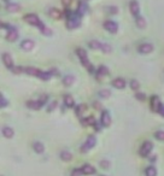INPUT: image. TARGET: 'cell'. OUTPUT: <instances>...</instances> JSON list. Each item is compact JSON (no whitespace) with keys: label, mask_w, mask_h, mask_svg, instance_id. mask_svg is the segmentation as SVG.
I'll return each mask as SVG.
<instances>
[{"label":"cell","mask_w":164,"mask_h":176,"mask_svg":"<svg viewBox=\"0 0 164 176\" xmlns=\"http://www.w3.org/2000/svg\"><path fill=\"white\" fill-rule=\"evenodd\" d=\"M112 86L115 87V88H118V89H123V88L125 87V81L123 80V78H115L114 81H112Z\"/></svg>","instance_id":"obj_13"},{"label":"cell","mask_w":164,"mask_h":176,"mask_svg":"<svg viewBox=\"0 0 164 176\" xmlns=\"http://www.w3.org/2000/svg\"><path fill=\"white\" fill-rule=\"evenodd\" d=\"M24 21L27 23L31 24V25H36V27H39V24L41 23V21L39 19V17L36 15H34V13H29V15L24 16Z\"/></svg>","instance_id":"obj_5"},{"label":"cell","mask_w":164,"mask_h":176,"mask_svg":"<svg viewBox=\"0 0 164 176\" xmlns=\"http://www.w3.org/2000/svg\"><path fill=\"white\" fill-rule=\"evenodd\" d=\"M27 106L29 107V109H31V110H39L41 106H42V104L38 100V101H35V100H30V101H28L27 103Z\"/></svg>","instance_id":"obj_17"},{"label":"cell","mask_w":164,"mask_h":176,"mask_svg":"<svg viewBox=\"0 0 164 176\" xmlns=\"http://www.w3.org/2000/svg\"><path fill=\"white\" fill-rule=\"evenodd\" d=\"M130 88H132V89H134V91H138L139 88H140L139 82H138L137 80H132V81H130Z\"/></svg>","instance_id":"obj_35"},{"label":"cell","mask_w":164,"mask_h":176,"mask_svg":"<svg viewBox=\"0 0 164 176\" xmlns=\"http://www.w3.org/2000/svg\"><path fill=\"white\" fill-rule=\"evenodd\" d=\"M3 134H4L5 138L11 139V138L13 136V129L10 128V127H4V128H3Z\"/></svg>","instance_id":"obj_27"},{"label":"cell","mask_w":164,"mask_h":176,"mask_svg":"<svg viewBox=\"0 0 164 176\" xmlns=\"http://www.w3.org/2000/svg\"><path fill=\"white\" fill-rule=\"evenodd\" d=\"M100 168H102V169H109V168H110V162L106 160V159H103V160L100 162Z\"/></svg>","instance_id":"obj_38"},{"label":"cell","mask_w":164,"mask_h":176,"mask_svg":"<svg viewBox=\"0 0 164 176\" xmlns=\"http://www.w3.org/2000/svg\"><path fill=\"white\" fill-rule=\"evenodd\" d=\"M81 170H82V174H83V175H93V174H95V168L92 166L91 164H85V165H82Z\"/></svg>","instance_id":"obj_12"},{"label":"cell","mask_w":164,"mask_h":176,"mask_svg":"<svg viewBox=\"0 0 164 176\" xmlns=\"http://www.w3.org/2000/svg\"><path fill=\"white\" fill-rule=\"evenodd\" d=\"M159 113L164 117V104H162V106H160V109H159Z\"/></svg>","instance_id":"obj_48"},{"label":"cell","mask_w":164,"mask_h":176,"mask_svg":"<svg viewBox=\"0 0 164 176\" xmlns=\"http://www.w3.org/2000/svg\"><path fill=\"white\" fill-rule=\"evenodd\" d=\"M145 175H146V176H157V169H156L154 166L150 165V166L146 168V170H145Z\"/></svg>","instance_id":"obj_28"},{"label":"cell","mask_w":164,"mask_h":176,"mask_svg":"<svg viewBox=\"0 0 164 176\" xmlns=\"http://www.w3.org/2000/svg\"><path fill=\"white\" fill-rule=\"evenodd\" d=\"M129 9H130V12H132V15L134 17H138L139 16V12H140V7H139V4L138 1H135V0H132L129 4Z\"/></svg>","instance_id":"obj_8"},{"label":"cell","mask_w":164,"mask_h":176,"mask_svg":"<svg viewBox=\"0 0 164 176\" xmlns=\"http://www.w3.org/2000/svg\"><path fill=\"white\" fill-rule=\"evenodd\" d=\"M48 13H50V16L52 17V18H54V19H60L62 18V13H60V11L58 10V9H51L50 11H48Z\"/></svg>","instance_id":"obj_22"},{"label":"cell","mask_w":164,"mask_h":176,"mask_svg":"<svg viewBox=\"0 0 164 176\" xmlns=\"http://www.w3.org/2000/svg\"><path fill=\"white\" fill-rule=\"evenodd\" d=\"M94 109H96V110H100V109H102L100 104H99V103H94Z\"/></svg>","instance_id":"obj_49"},{"label":"cell","mask_w":164,"mask_h":176,"mask_svg":"<svg viewBox=\"0 0 164 176\" xmlns=\"http://www.w3.org/2000/svg\"><path fill=\"white\" fill-rule=\"evenodd\" d=\"M74 81H75V77H74L73 75L65 76V77L63 78V84H64V86H67V87H70V86H73Z\"/></svg>","instance_id":"obj_21"},{"label":"cell","mask_w":164,"mask_h":176,"mask_svg":"<svg viewBox=\"0 0 164 176\" xmlns=\"http://www.w3.org/2000/svg\"><path fill=\"white\" fill-rule=\"evenodd\" d=\"M81 123L86 127V126H94L95 124V120H94V117H88V118H85L81 121Z\"/></svg>","instance_id":"obj_30"},{"label":"cell","mask_w":164,"mask_h":176,"mask_svg":"<svg viewBox=\"0 0 164 176\" xmlns=\"http://www.w3.org/2000/svg\"><path fill=\"white\" fill-rule=\"evenodd\" d=\"M153 51V45L152 44H141L139 46V52L142 54H148Z\"/></svg>","instance_id":"obj_10"},{"label":"cell","mask_w":164,"mask_h":176,"mask_svg":"<svg viewBox=\"0 0 164 176\" xmlns=\"http://www.w3.org/2000/svg\"><path fill=\"white\" fill-rule=\"evenodd\" d=\"M109 12L110 13H117L118 12V9L115 7V6H111V7H109Z\"/></svg>","instance_id":"obj_43"},{"label":"cell","mask_w":164,"mask_h":176,"mask_svg":"<svg viewBox=\"0 0 164 176\" xmlns=\"http://www.w3.org/2000/svg\"><path fill=\"white\" fill-rule=\"evenodd\" d=\"M3 62L6 68L13 69V61H12V57L9 53H3Z\"/></svg>","instance_id":"obj_9"},{"label":"cell","mask_w":164,"mask_h":176,"mask_svg":"<svg viewBox=\"0 0 164 176\" xmlns=\"http://www.w3.org/2000/svg\"><path fill=\"white\" fill-rule=\"evenodd\" d=\"M100 122H102V126H103V127H109V126L111 124V117H110L109 111H103V112H102Z\"/></svg>","instance_id":"obj_7"},{"label":"cell","mask_w":164,"mask_h":176,"mask_svg":"<svg viewBox=\"0 0 164 176\" xmlns=\"http://www.w3.org/2000/svg\"><path fill=\"white\" fill-rule=\"evenodd\" d=\"M1 27L4 29H7V30H11V29H13V27H11L10 24H6V23H1Z\"/></svg>","instance_id":"obj_44"},{"label":"cell","mask_w":164,"mask_h":176,"mask_svg":"<svg viewBox=\"0 0 164 176\" xmlns=\"http://www.w3.org/2000/svg\"><path fill=\"white\" fill-rule=\"evenodd\" d=\"M104 28L106 29L109 33L115 34V33H117V30H118V24H117L116 22H112V21H106V22L104 23Z\"/></svg>","instance_id":"obj_6"},{"label":"cell","mask_w":164,"mask_h":176,"mask_svg":"<svg viewBox=\"0 0 164 176\" xmlns=\"http://www.w3.org/2000/svg\"><path fill=\"white\" fill-rule=\"evenodd\" d=\"M99 95H100L102 98H109V97L111 95V92H110L109 89H102V91L99 92Z\"/></svg>","instance_id":"obj_36"},{"label":"cell","mask_w":164,"mask_h":176,"mask_svg":"<svg viewBox=\"0 0 164 176\" xmlns=\"http://www.w3.org/2000/svg\"><path fill=\"white\" fill-rule=\"evenodd\" d=\"M39 29L42 32V34H45V35H47V36H48V35H52V30H51L50 28H47L42 22L39 24Z\"/></svg>","instance_id":"obj_25"},{"label":"cell","mask_w":164,"mask_h":176,"mask_svg":"<svg viewBox=\"0 0 164 176\" xmlns=\"http://www.w3.org/2000/svg\"><path fill=\"white\" fill-rule=\"evenodd\" d=\"M39 78H41V80H44V81H47V80H50L51 78V72H47V71H41L40 70V72H39V76H38Z\"/></svg>","instance_id":"obj_32"},{"label":"cell","mask_w":164,"mask_h":176,"mask_svg":"<svg viewBox=\"0 0 164 176\" xmlns=\"http://www.w3.org/2000/svg\"><path fill=\"white\" fill-rule=\"evenodd\" d=\"M17 38H18V32L16 30L15 28L11 29V30H9V33H7V35H6V39H7L9 41H16Z\"/></svg>","instance_id":"obj_16"},{"label":"cell","mask_w":164,"mask_h":176,"mask_svg":"<svg viewBox=\"0 0 164 176\" xmlns=\"http://www.w3.org/2000/svg\"><path fill=\"white\" fill-rule=\"evenodd\" d=\"M64 104H65V106H68V107H74V105H75L74 98L70 94L64 95Z\"/></svg>","instance_id":"obj_18"},{"label":"cell","mask_w":164,"mask_h":176,"mask_svg":"<svg viewBox=\"0 0 164 176\" xmlns=\"http://www.w3.org/2000/svg\"><path fill=\"white\" fill-rule=\"evenodd\" d=\"M154 138L159 141H164V130H158L154 133Z\"/></svg>","instance_id":"obj_34"},{"label":"cell","mask_w":164,"mask_h":176,"mask_svg":"<svg viewBox=\"0 0 164 176\" xmlns=\"http://www.w3.org/2000/svg\"><path fill=\"white\" fill-rule=\"evenodd\" d=\"M95 143H96V138H95L94 135L88 136V139H87V140L85 141V143L81 146V152H82V153L88 152L91 149H93V147H94Z\"/></svg>","instance_id":"obj_2"},{"label":"cell","mask_w":164,"mask_h":176,"mask_svg":"<svg viewBox=\"0 0 164 176\" xmlns=\"http://www.w3.org/2000/svg\"><path fill=\"white\" fill-rule=\"evenodd\" d=\"M151 162H156V156H153V157H151V159H150Z\"/></svg>","instance_id":"obj_50"},{"label":"cell","mask_w":164,"mask_h":176,"mask_svg":"<svg viewBox=\"0 0 164 176\" xmlns=\"http://www.w3.org/2000/svg\"><path fill=\"white\" fill-rule=\"evenodd\" d=\"M80 25H81V21H80V18L77 16H70L69 17V19L67 22V27L69 29H76Z\"/></svg>","instance_id":"obj_4"},{"label":"cell","mask_w":164,"mask_h":176,"mask_svg":"<svg viewBox=\"0 0 164 176\" xmlns=\"http://www.w3.org/2000/svg\"><path fill=\"white\" fill-rule=\"evenodd\" d=\"M151 106H152V110L159 112V109L162 106V103H160V100H159V98L157 95H153L151 98Z\"/></svg>","instance_id":"obj_11"},{"label":"cell","mask_w":164,"mask_h":176,"mask_svg":"<svg viewBox=\"0 0 164 176\" xmlns=\"http://www.w3.org/2000/svg\"><path fill=\"white\" fill-rule=\"evenodd\" d=\"M102 51H103L104 53H110V52L112 51V48H111V46H110L109 44H103V47H102Z\"/></svg>","instance_id":"obj_37"},{"label":"cell","mask_w":164,"mask_h":176,"mask_svg":"<svg viewBox=\"0 0 164 176\" xmlns=\"http://www.w3.org/2000/svg\"><path fill=\"white\" fill-rule=\"evenodd\" d=\"M135 97H137L139 100H145V98H146V97H145V94H142V93H138Z\"/></svg>","instance_id":"obj_45"},{"label":"cell","mask_w":164,"mask_h":176,"mask_svg":"<svg viewBox=\"0 0 164 176\" xmlns=\"http://www.w3.org/2000/svg\"><path fill=\"white\" fill-rule=\"evenodd\" d=\"M47 99H48V97H47V95H45V94H42V95L40 97V99H39V101H40V103H41V104L44 105V104H45V103L47 101Z\"/></svg>","instance_id":"obj_42"},{"label":"cell","mask_w":164,"mask_h":176,"mask_svg":"<svg viewBox=\"0 0 164 176\" xmlns=\"http://www.w3.org/2000/svg\"><path fill=\"white\" fill-rule=\"evenodd\" d=\"M76 54H77V57L80 58V61H81V63H82V65L86 68V69H88L89 71H93V65L89 63V61H88V57H87V52L83 50V48H81V47H79L77 50H76Z\"/></svg>","instance_id":"obj_1"},{"label":"cell","mask_w":164,"mask_h":176,"mask_svg":"<svg viewBox=\"0 0 164 176\" xmlns=\"http://www.w3.org/2000/svg\"><path fill=\"white\" fill-rule=\"evenodd\" d=\"M109 74V69L105 67V65H100L96 70V75L98 77H103V76H106Z\"/></svg>","instance_id":"obj_20"},{"label":"cell","mask_w":164,"mask_h":176,"mask_svg":"<svg viewBox=\"0 0 164 176\" xmlns=\"http://www.w3.org/2000/svg\"><path fill=\"white\" fill-rule=\"evenodd\" d=\"M152 149H153L152 142H151V141H145V142L142 143V146H141V149H140V156L147 157V156L151 153Z\"/></svg>","instance_id":"obj_3"},{"label":"cell","mask_w":164,"mask_h":176,"mask_svg":"<svg viewBox=\"0 0 164 176\" xmlns=\"http://www.w3.org/2000/svg\"><path fill=\"white\" fill-rule=\"evenodd\" d=\"M56 107H57V101H52V103H51V105L47 107V111H48V112H52Z\"/></svg>","instance_id":"obj_39"},{"label":"cell","mask_w":164,"mask_h":176,"mask_svg":"<svg viewBox=\"0 0 164 176\" xmlns=\"http://www.w3.org/2000/svg\"><path fill=\"white\" fill-rule=\"evenodd\" d=\"M62 3H63L64 6H69L70 3H71V0H62Z\"/></svg>","instance_id":"obj_47"},{"label":"cell","mask_w":164,"mask_h":176,"mask_svg":"<svg viewBox=\"0 0 164 176\" xmlns=\"http://www.w3.org/2000/svg\"><path fill=\"white\" fill-rule=\"evenodd\" d=\"M89 47H91L92 50H102L103 44H100L99 41H96V40H92V41L89 42Z\"/></svg>","instance_id":"obj_29"},{"label":"cell","mask_w":164,"mask_h":176,"mask_svg":"<svg viewBox=\"0 0 164 176\" xmlns=\"http://www.w3.org/2000/svg\"><path fill=\"white\" fill-rule=\"evenodd\" d=\"M24 71L28 74V75H30V76H39V72H40V70H38L36 68H34V67H28V68H25L24 69Z\"/></svg>","instance_id":"obj_19"},{"label":"cell","mask_w":164,"mask_h":176,"mask_svg":"<svg viewBox=\"0 0 164 176\" xmlns=\"http://www.w3.org/2000/svg\"><path fill=\"white\" fill-rule=\"evenodd\" d=\"M4 1H9V0H4Z\"/></svg>","instance_id":"obj_51"},{"label":"cell","mask_w":164,"mask_h":176,"mask_svg":"<svg viewBox=\"0 0 164 176\" xmlns=\"http://www.w3.org/2000/svg\"><path fill=\"white\" fill-rule=\"evenodd\" d=\"M86 110H87V105L80 104V105H77V107H76V115H77V116H81Z\"/></svg>","instance_id":"obj_33"},{"label":"cell","mask_w":164,"mask_h":176,"mask_svg":"<svg viewBox=\"0 0 164 176\" xmlns=\"http://www.w3.org/2000/svg\"><path fill=\"white\" fill-rule=\"evenodd\" d=\"M137 25H138L140 29H144V28L146 27V21H145V18L141 17V16H138V17H137Z\"/></svg>","instance_id":"obj_31"},{"label":"cell","mask_w":164,"mask_h":176,"mask_svg":"<svg viewBox=\"0 0 164 176\" xmlns=\"http://www.w3.org/2000/svg\"><path fill=\"white\" fill-rule=\"evenodd\" d=\"M19 9H21V6L18 4H15V3H10V4L6 5V10L9 12H17V11H19Z\"/></svg>","instance_id":"obj_23"},{"label":"cell","mask_w":164,"mask_h":176,"mask_svg":"<svg viewBox=\"0 0 164 176\" xmlns=\"http://www.w3.org/2000/svg\"><path fill=\"white\" fill-rule=\"evenodd\" d=\"M100 176H105V175H100Z\"/></svg>","instance_id":"obj_52"},{"label":"cell","mask_w":164,"mask_h":176,"mask_svg":"<svg viewBox=\"0 0 164 176\" xmlns=\"http://www.w3.org/2000/svg\"><path fill=\"white\" fill-rule=\"evenodd\" d=\"M15 74H21V72H23L24 70H23V68H21V67H13V69H11Z\"/></svg>","instance_id":"obj_41"},{"label":"cell","mask_w":164,"mask_h":176,"mask_svg":"<svg viewBox=\"0 0 164 176\" xmlns=\"http://www.w3.org/2000/svg\"><path fill=\"white\" fill-rule=\"evenodd\" d=\"M81 175H82V170L81 169H75V170H73L70 176H81Z\"/></svg>","instance_id":"obj_40"},{"label":"cell","mask_w":164,"mask_h":176,"mask_svg":"<svg viewBox=\"0 0 164 176\" xmlns=\"http://www.w3.org/2000/svg\"><path fill=\"white\" fill-rule=\"evenodd\" d=\"M33 149H34V151H35L36 153H44V151H45V146H44L42 142H40V141H35L34 143H33Z\"/></svg>","instance_id":"obj_14"},{"label":"cell","mask_w":164,"mask_h":176,"mask_svg":"<svg viewBox=\"0 0 164 176\" xmlns=\"http://www.w3.org/2000/svg\"><path fill=\"white\" fill-rule=\"evenodd\" d=\"M7 105V100L4 98V95H1V107H5Z\"/></svg>","instance_id":"obj_46"},{"label":"cell","mask_w":164,"mask_h":176,"mask_svg":"<svg viewBox=\"0 0 164 176\" xmlns=\"http://www.w3.org/2000/svg\"><path fill=\"white\" fill-rule=\"evenodd\" d=\"M60 158H62V160H64V162H70V160L73 159V155H71L70 152H68V151H63V152L60 153Z\"/></svg>","instance_id":"obj_26"},{"label":"cell","mask_w":164,"mask_h":176,"mask_svg":"<svg viewBox=\"0 0 164 176\" xmlns=\"http://www.w3.org/2000/svg\"><path fill=\"white\" fill-rule=\"evenodd\" d=\"M87 4L86 3H83V1H81L80 3V5H79V9H77V15L79 16H83L86 12H87Z\"/></svg>","instance_id":"obj_24"},{"label":"cell","mask_w":164,"mask_h":176,"mask_svg":"<svg viewBox=\"0 0 164 176\" xmlns=\"http://www.w3.org/2000/svg\"><path fill=\"white\" fill-rule=\"evenodd\" d=\"M34 41L33 40H24L23 42H22V45H21V47L24 50V51H30V50H33L34 48Z\"/></svg>","instance_id":"obj_15"}]
</instances>
